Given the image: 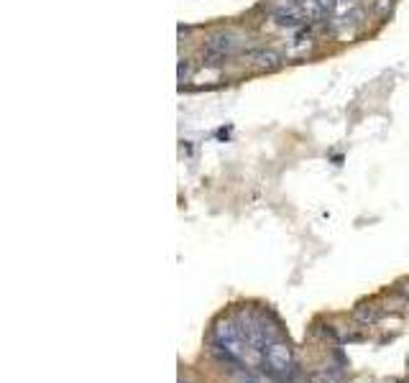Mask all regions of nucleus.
I'll return each instance as SVG.
<instances>
[{"mask_svg":"<svg viewBox=\"0 0 409 383\" xmlns=\"http://www.w3.org/2000/svg\"><path fill=\"white\" fill-rule=\"evenodd\" d=\"M243 59L251 66H256V69H266V72L282 66V57L274 49H251V52L243 54Z\"/></svg>","mask_w":409,"mask_h":383,"instance_id":"4","label":"nucleus"},{"mask_svg":"<svg viewBox=\"0 0 409 383\" xmlns=\"http://www.w3.org/2000/svg\"><path fill=\"white\" fill-rule=\"evenodd\" d=\"M261 358H264V366H266L268 376L274 378H287L294 370V358H292V347L287 340L276 338L271 340L264 350H261Z\"/></svg>","mask_w":409,"mask_h":383,"instance_id":"1","label":"nucleus"},{"mask_svg":"<svg viewBox=\"0 0 409 383\" xmlns=\"http://www.w3.org/2000/svg\"><path fill=\"white\" fill-rule=\"evenodd\" d=\"M356 319H358V322H364V324L379 322V319H381V310H376L373 304H368V307H366V304H361V307L356 310Z\"/></svg>","mask_w":409,"mask_h":383,"instance_id":"5","label":"nucleus"},{"mask_svg":"<svg viewBox=\"0 0 409 383\" xmlns=\"http://www.w3.org/2000/svg\"><path fill=\"white\" fill-rule=\"evenodd\" d=\"M189 74H192V66H189V62L187 59H182V64H179V80L185 82Z\"/></svg>","mask_w":409,"mask_h":383,"instance_id":"7","label":"nucleus"},{"mask_svg":"<svg viewBox=\"0 0 409 383\" xmlns=\"http://www.w3.org/2000/svg\"><path fill=\"white\" fill-rule=\"evenodd\" d=\"M213 335H215V342L220 347H225L231 355H236L241 363H243L245 353L248 350H253L251 345H248V340H245L243 330H241V324L236 322V319H220V322H215V330H213Z\"/></svg>","mask_w":409,"mask_h":383,"instance_id":"2","label":"nucleus"},{"mask_svg":"<svg viewBox=\"0 0 409 383\" xmlns=\"http://www.w3.org/2000/svg\"><path fill=\"white\" fill-rule=\"evenodd\" d=\"M236 383H266L259 373H251V370H241L236 373Z\"/></svg>","mask_w":409,"mask_h":383,"instance_id":"6","label":"nucleus"},{"mask_svg":"<svg viewBox=\"0 0 409 383\" xmlns=\"http://www.w3.org/2000/svg\"><path fill=\"white\" fill-rule=\"evenodd\" d=\"M241 52V38L233 31H223L208 38V44L202 46V59L210 64H220V62L231 59Z\"/></svg>","mask_w":409,"mask_h":383,"instance_id":"3","label":"nucleus"},{"mask_svg":"<svg viewBox=\"0 0 409 383\" xmlns=\"http://www.w3.org/2000/svg\"><path fill=\"white\" fill-rule=\"evenodd\" d=\"M392 6H394V0H381V3H376L373 8H376V13L379 15H384L387 10H392Z\"/></svg>","mask_w":409,"mask_h":383,"instance_id":"8","label":"nucleus"}]
</instances>
